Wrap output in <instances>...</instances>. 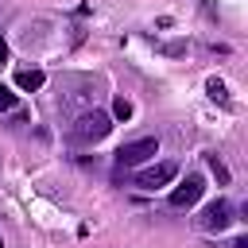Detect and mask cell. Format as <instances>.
<instances>
[{
	"label": "cell",
	"mask_w": 248,
	"mask_h": 248,
	"mask_svg": "<svg viewBox=\"0 0 248 248\" xmlns=\"http://www.w3.org/2000/svg\"><path fill=\"white\" fill-rule=\"evenodd\" d=\"M0 248H4V240H0Z\"/></svg>",
	"instance_id": "cell-13"
},
{
	"label": "cell",
	"mask_w": 248,
	"mask_h": 248,
	"mask_svg": "<svg viewBox=\"0 0 248 248\" xmlns=\"http://www.w3.org/2000/svg\"><path fill=\"white\" fill-rule=\"evenodd\" d=\"M209 170L217 174V182H229V170L221 167V159H217V155H209Z\"/></svg>",
	"instance_id": "cell-10"
},
{
	"label": "cell",
	"mask_w": 248,
	"mask_h": 248,
	"mask_svg": "<svg viewBox=\"0 0 248 248\" xmlns=\"http://www.w3.org/2000/svg\"><path fill=\"white\" fill-rule=\"evenodd\" d=\"M202 190H205L202 174H186V182H182V186H174V194H170V205H174V209H190V205L202 198Z\"/></svg>",
	"instance_id": "cell-5"
},
{
	"label": "cell",
	"mask_w": 248,
	"mask_h": 248,
	"mask_svg": "<svg viewBox=\"0 0 248 248\" xmlns=\"http://www.w3.org/2000/svg\"><path fill=\"white\" fill-rule=\"evenodd\" d=\"M232 248H248V236H236V244Z\"/></svg>",
	"instance_id": "cell-12"
},
{
	"label": "cell",
	"mask_w": 248,
	"mask_h": 248,
	"mask_svg": "<svg viewBox=\"0 0 248 248\" xmlns=\"http://www.w3.org/2000/svg\"><path fill=\"white\" fill-rule=\"evenodd\" d=\"M108 128H112V120H108V112H101V108H93V112H85V116L78 120V128H74V136H78L81 143H97V140H105V136H108Z\"/></svg>",
	"instance_id": "cell-1"
},
{
	"label": "cell",
	"mask_w": 248,
	"mask_h": 248,
	"mask_svg": "<svg viewBox=\"0 0 248 248\" xmlns=\"http://www.w3.org/2000/svg\"><path fill=\"white\" fill-rule=\"evenodd\" d=\"M8 108H16V93L8 85H0V112H8Z\"/></svg>",
	"instance_id": "cell-9"
},
{
	"label": "cell",
	"mask_w": 248,
	"mask_h": 248,
	"mask_svg": "<svg viewBox=\"0 0 248 248\" xmlns=\"http://www.w3.org/2000/svg\"><path fill=\"white\" fill-rule=\"evenodd\" d=\"M4 62H8V43L0 39V66H4Z\"/></svg>",
	"instance_id": "cell-11"
},
{
	"label": "cell",
	"mask_w": 248,
	"mask_h": 248,
	"mask_svg": "<svg viewBox=\"0 0 248 248\" xmlns=\"http://www.w3.org/2000/svg\"><path fill=\"white\" fill-rule=\"evenodd\" d=\"M43 81H46L43 70H19V74H16V85L27 89V93H31V89H43Z\"/></svg>",
	"instance_id": "cell-6"
},
{
	"label": "cell",
	"mask_w": 248,
	"mask_h": 248,
	"mask_svg": "<svg viewBox=\"0 0 248 248\" xmlns=\"http://www.w3.org/2000/svg\"><path fill=\"white\" fill-rule=\"evenodd\" d=\"M229 221H232V205H229L225 198H217V202H209V205L202 209V229H205V232H225Z\"/></svg>",
	"instance_id": "cell-3"
},
{
	"label": "cell",
	"mask_w": 248,
	"mask_h": 248,
	"mask_svg": "<svg viewBox=\"0 0 248 248\" xmlns=\"http://www.w3.org/2000/svg\"><path fill=\"white\" fill-rule=\"evenodd\" d=\"M174 174H178L174 163H155V167H147V170L136 174V186H143V190H159V186H167Z\"/></svg>",
	"instance_id": "cell-4"
},
{
	"label": "cell",
	"mask_w": 248,
	"mask_h": 248,
	"mask_svg": "<svg viewBox=\"0 0 248 248\" xmlns=\"http://www.w3.org/2000/svg\"><path fill=\"white\" fill-rule=\"evenodd\" d=\"M205 93H209L213 101H221V105H229V93H225V81H217V78H209V81H205Z\"/></svg>",
	"instance_id": "cell-7"
},
{
	"label": "cell",
	"mask_w": 248,
	"mask_h": 248,
	"mask_svg": "<svg viewBox=\"0 0 248 248\" xmlns=\"http://www.w3.org/2000/svg\"><path fill=\"white\" fill-rule=\"evenodd\" d=\"M159 151V140L155 136H147V140H136V143H124L120 151H116V167H140L143 159H151Z\"/></svg>",
	"instance_id": "cell-2"
},
{
	"label": "cell",
	"mask_w": 248,
	"mask_h": 248,
	"mask_svg": "<svg viewBox=\"0 0 248 248\" xmlns=\"http://www.w3.org/2000/svg\"><path fill=\"white\" fill-rule=\"evenodd\" d=\"M112 116H116V120H128V116H132V101L116 97V101H112Z\"/></svg>",
	"instance_id": "cell-8"
}]
</instances>
